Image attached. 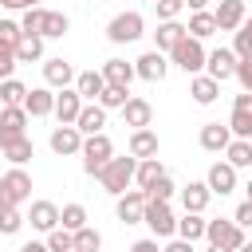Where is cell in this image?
Wrapping results in <instances>:
<instances>
[{"label": "cell", "instance_id": "obj_53", "mask_svg": "<svg viewBox=\"0 0 252 252\" xmlns=\"http://www.w3.org/2000/svg\"><path fill=\"white\" fill-rule=\"evenodd\" d=\"M161 252H193V244H189V240H181V236H173V240H169Z\"/></svg>", "mask_w": 252, "mask_h": 252}, {"label": "cell", "instance_id": "obj_36", "mask_svg": "<svg viewBox=\"0 0 252 252\" xmlns=\"http://www.w3.org/2000/svg\"><path fill=\"white\" fill-rule=\"evenodd\" d=\"M130 102V87H106L102 94H98V106L102 110H122Z\"/></svg>", "mask_w": 252, "mask_h": 252}, {"label": "cell", "instance_id": "obj_44", "mask_svg": "<svg viewBox=\"0 0 252 252\" xmlns=\"http://www.w3.org/2000/svg\"><path fill=\"white\" fill-rule=\"evenodd\" d=\"M146 197H150V201H173V197H177V185H173V181H169V173H165L158 185H150V189H146Z\"/></svg>", "mask_w": 252, "mask_h": 252}, {"label": "cell", "instance_id": "obj_57", "mask_svg": "<svg viewBox=\"0 0 252 252\" xmlns=\"http://www.w3.org/2000/svg\"><path fill=\"white\" fill-rule=\"evenodd\" d=\"M244 201H252V177H248V185H244Z\"/></svg>", "mask_w": 252, "mask_h": 252}, {"label": "cell", "instance_id": "obj_34", "mask_svg": "<svg viewBox=\"0 0 252 252\" xmlns=\"http://www.w3.org/2000/svg\"><path fill=\"white\" fill-rule=\"evenodd\" d=\"M71 32V20L63 16V12H51L47 8V20H43V39H63Z\"/></svg>", "mask_w": 252, "mask_h": 252}, {"label": "cell", "instance_id": "obj_48", "mask_svg": "<svg viewBox=\"0 0 252 252\" xmlns=\"http://www.w3.org/2000/svg\"><path fill=\"white\" fill-rule=\"evenodd\" d=\"M236 83H240V91L252 94V59H240L236 63Z\"/></svg>", "mask_w": 252, "mask_h": 252}, {"label": "cell", "instance_id": "obj_10", "mask_svg": "<svg viewBox=\"0 0 252 252\" xmlns=\"http://www.w3.org/2000/svg\"><path fill=\"white\" fill-rule=\"evenodd\" d=\"M134 71H138V79H146V83H161V79L169 75V55L154 47V51H146V55L134 59Z\"/></svg>", "mask_w": 252, "mask_h": 252}, {"label": "cell", "instance_id": "obj_38", "mask_svg": "<svg viewBox=\"0 0 252 252\" xmlns=\"http://www.w3.org/2000/svg\"><path fill=\"white\" fill-rule=\"evenodd\" d=\"M43 20H47V8H28V12L20 16L24 35H43Z\"/></svg>", "mask_w": 252, "mask_h": 252}, {"label": "cell", "instance_id": "obj_14", "mask_svg": "<svg viewBox=\"0 0 252 252\" xmlns=\"http://www.w3.org/2000/svg\"><path fill=\"white\" fill-rule=\"evenodd\" d=\"M28 224H32L35 232H43V236H47V232H55V228H59V205H55V201H43V197H39V201H32Z\"/></svg>", "mask_w": 252, "mask_h": 252}, {"label": "cell", "instance_id": "obj_55", "mask_svg": "<svg viewBox=\"0 0 252 252\" xmlns=\"http://www.w3.org/2000/svg\"><path fill=\"white\" fill-rule=\"evenodd\" d=\"M20 252H47V244L43 240H28V244H20Z\"/></svg>", "mask_w": 252, "mask_h": 252}, {"label": "cell", "instance_id": "obj_5", "mask_svg": "<svg viewBox=\"0 0 252 252\" xmlns=\"http://www.w3.org/2000/svg\"><path fill=\"white\" fill-rule=\"evenodd\" d=\"M142 224L154 232V240H173V236H177V217H173L169 201H146Z\"/></svg>", "mask_w": 252, "mask_h": 252}, {"label": "cell", "instance_id": "obj_42", "mask_svg": "<svg viewBox=\"0 0 252 252\" xmlns=\"http://www.w3.org/2000/svg\"><path fill=\"white\" fill-rule=\"evenodd\" d=\"M24 220H28V217H24L20 209H4V213H0V236H16V232L24 228Z\"/></svg>", "mask_w": 252, "mask_h": 252}, {"label": "cell", "instance_id": "obj_51", "mask_svg": "<svg viewBox=\"0 0 252 252\" xmlns=\"http://www.w3.org/2000/svg\"><path fill=\"white\" fill-rule=\"evenodd\" d=\"M130 252H161V244H158L154 236H142V240H134V244H130Z\"/></svg>", "mask_w": 252, "mask_h": 252}, {"label": "cell", "instance_id": "obj_3", "mask_svg": "<svg viewBox=\"0 0 252 252\" xmlns=\"http://www.w3.org/2000/svg\"><path fill=\"white\" fill-rule=\"evenodd\" d=\"M205 59H209V51H205V43H201V39H193V35H185V39L169 51V63H173V67H181L189 79L205 71Z\"/></svg>", "mask_w": 252, "mask_h": 252}, {"label": "cell", "instance_id": "obj_4", "mask_svg": "<svg viewBox=\"0 0 252 252\" xmlns=\"http://www.w3.org/2000/svg\"><path fill=\"white\" fill-rule=\"evenodd\" d=\"M83 173L87 177H98L102 169H106V161L114 158V142L106 138V134H94V138H83Z\"/></svg>", "mask_w": 252, "mask_h": 252}, {"label": "cell", "instance_id": "obj_7", "mask_svg": "<svg viewBox=\"0 0 252 252\" xmlns=\"http://www.w3.org/2000/svg\"><path fill=\"white\" fill-rule=\"evenodd\" d=\"M205 240H209L213 248H232V252H236L248 236H244V228H240L232 217H228V220H224V217H217V220H209V224H205Z\"/></svg>", "mask_w": 252, "mask_h": 252}, {"label": "cell", "instance_id": "obj_32", "mask_svg": "<svg viewBox=\"0 0 252 252\" xmlns=\"http://www.w3.org/2000/svg\"><path fill=\"white\" fill-rule=\"evenodd\" d=\"M28 91H32V87H24L20 79H4V83H0V102H4V106H24Z\"/></svg>", "mask_w": 252, "mask_h": 252}, {"label": "cell", "instance_id": "obj_26", "mask_svg": "<svg viewBox=\"0 0 252 252\" xmlns=\"http://www.w3.org/2000/svg\"><path fill=\"white\" fill-rule=\"evenodd\" d=\"M126 154H134L138 161H146V158H158V134H154V130H130Z\"/></svg>", "mask_w": 252, "mask_h": 252}, {"label": "cell", "instance_id": "obj_39", "mask_svg": "<svg viewBox=\"0 0 252 252\" xmlns=\"http://www.w3.org/2000/svg\"><path fill=\"white\" fill-rule=\"evenodd\" d=\"M4 158H8L12 165H28V161L35 158V146H32V138H20L16 146H8V150H4Z\"/></svg>", "mask_w": 252, "mask_h": 252}, {"label": "cell", "instance_id": "obj_24", "mask_svg": "<svg viewBox=\"0 0 252 252\" xmlns=\"http://www.w3.org/2000/svg\"><path fill=\"white\" fill-rule=\"evenodd\" d=\"M75 91L83 94V102H98V94L106 91V79H102V71H79L75 75Z\"/></svg>", "mask_w": 252, "mask_h": 252}, {"label": "cell", "instance_id": "obj_33", "mask_svg": "<svg viewBox=\"0 0 252 252\" xmlns=\"http://www.w3.org/2000/svg\"><path fill=\"white\" fill-rule=\"evenodd\" d=\"M59 228H67V232L87 228V209H83V205H63V209H59Z\"/></svg>", "mask_w": 252, "mask_h": 252}, {"label": "cell", "instance_id": "obj_43", "mask_svg": "<svg viewBox=\"0 0 252 252\" xmlns=\"http://www.w3.org/2000/svg\"><path fill=\"white\" fill-rule=\"evenodd\" d=\"M0 126L28 130V110H24V106H4V110H0Z\"/></svg>", "mask_w": 252, "mask_h": 252}, {"label": "cell", "instance_id": "obj_40", "mask_svg": "<svg viewBox=\"0 0 252 252\" xmlns=\"http://www.w3.org/2000/svg\"><path fill=\"white\" fill-rule=\"evenodd\" d=\"M102 248V236H98V228H79L75 232V252H98Z\"/></svg>", "mask_w": 252, "mask_h": 252}, {"label": "cell", "instance_id": "obj_30", "mask_svg": "<svg viewBox=\"0 0 252 252\" xmlns=\"http://www.w3.org/2000/svg\"><path fill=\"white\" fill-rule=\"evenodd\" d=\"M185 32H189L193 39H201V43H205V39L217 32V20H213V12H193V16H189V24H185Z\"/></svg>", "mask_w": 252, "mask_h": 252}, {"label": "cell", "instance_id": "obj_21", "mask_svg": "<svg viewBox=\"0 0 252 252\" xmlns=\"http://www.w3.org/2000/svg\"><path fill=\"white\" fill-rule=\"evenodd\" d=\"M185 35H189V32H185V24H181V20H161V24H158V32H154V47L169 55Z\"/></svg>", "mask_w": 252, "mask_h": 252}, {"label": "cell", "instance_id": "obj_22", "mask_svg": "<svg viewBox=\"0 0 252 252\" xmlns=\"http://www.w3.org/2000/svg\"><path fill=\"white\" fill-rule=\"evenodd\" d=\"M102 79H106V87H130L134 79H138V71H134V63H126V59H106L102 67Z\"/></svg>", "mask_w": 252, "mask_h": 252}, {"label": "cell", "instance_id": "obj_56", "mask_svg": "<svg viewBox=\"0 0 252 252\" xmlns=\"http://www.w3.org/2000/svg\"><path fill=\"white\" fill-rule=\"evenodd\" d=\"M185 8H189V12H205V8H209V0H185Z\"/></svg>", "mask_w": 252, "mask_h": 252}, {"label": "cell", "instance_id": "obj_60", "mask_svg": "<svg viewBox=\"0 0 252 252\" xmlns=\"http://www.w3.org/2000/svg\"><path fill=\"white\" fill-rule=\"evenodd\" d=\"M0 110H4V102H0Z\"/></svg>", "mask_w": 252, "mask_h": 252}, {"label": "cell", "instance_id": "obj_23", "mask_svg": "<svg viewBox=\"0 0 252 252\" xmlns=\"http://www.w3.org/2000/svg\"><path fill=\"white\" fill-rule=\"evenodd\" d=\"M75 126H79V134H83V138L106 134V130H102V126H106V110H102L98 102H87V106L79 110V122H75Z\"/></svg>", "mask_w": 252, "mask_h": 252}, {"label": "cell", "instance_id": "obj_59", "mask_svg": "<svg viewBox=\"0 0 252 252\" xmlns=\"http://www.w3.org/2000/svg\"><path fill=\"white\" fill-rule=\"evenodd\" d=\"M209 252H232V248H213V244H209Z\"/></svg>", "mask_w": 252, "mask_h": 252}, {"label": "cell", "instance_id": "obj_9", "mask_svg": "<svg viewBox=\"0 0 252 252\" xmlns=\"http://www.w3.org/2000/svg\"><path fill=\"white\" fill-rule=\"evenodd\" d=\"M236 51L232 47H213L209 51V59H205V75L209 79H217V83H224V79H236Z\"/></svg>", "mask_w": 252, "mask_h": 252}, {"label": "cell", "instance_id": "obj_54", "mask_svg": "<svg viewBox=\"0 0 252 252\" xmlns=\"http://www.w3.org/2000/svg\"><path fill=\"white\" fill-rule=\"evenodd\" d=\"M0 8H8V12H28L32 0H0Z\"/></svg>", "mask_w": 252, "mask_h": 252}, {"label": "cell", "instance_id": "obj_58", "mask_svg": "<svg viewBox=\"0 0 252 252\" xmlns=\"http://www.w3.org/2000/svg\"><path fill=\"white\" fill-rule=\"evenodd\" d=\"M236 252H252V240H244V244H240V248H236Z\"/></svg>", "mask_w": 252, "mask_h": 252}, {"label": "cell", "instance_id": "obj_20", "mask_svg": "<svg viewBox=\"0 0 252 252\" xmlns=\"http://www.w3.org/2000/svg\"><path fill=\"white\" fill-rule=\"evenodd\" d=\"M122 122H126L130 130H150V122H154V106H150L146 98L130 94V102L122 106Z\"/></svg>", "mask_w": 252, "mask_h": 252}, {"label": "cell", "instance_id": "obj_11", "mask_svg": "<svg viewBox=\"0 0 252 252\" xmlns=\"http://www.w3.org/2000/svg\"><path fill=\"white\" fill-rule=\"evenodd\" d=\"M213 20H217V32H240V24L248 20V8L244 0H217Z\"/></svg>", "mask_w": 252, "mask_h": 252}, {"label": "cell", "instance_id": "obj_27", "mask_svg": "<svg viewBox=\"0 0 252 252\" xmlns=\"http://www.w3.org/2000/svg\"><path fill=\"white\" fill-rule=\"evenodd\" d=\"M165 177V165H161V158H146V161H138V173H134V185L146 193L150 185H158Z\"/></svg>", "mask_w": 252, "mask_h": 252}, {"label": "cell", "instance_id": "obj_18", "mask_svg": "<svg viewBox=\"0 0 252 252\" xmlns=\"http://www.w3.org/2000/svg\"><path fill=\"white\" fill-rule=\"evenodd\" d=\"M177 197H181V209H185V213H205L209 201H213V189H209L205 181H189V185L177 189Z\"/></svg>", "mask_w": 252, "mask_h": 252}, {"label": "cell", "instance_id": "obj_52", "mask_svg": "<svg viewBox=\"0 0 252 252\" xmlns=\"http://www.w3.org/2000/svg\"><path fill=\"white\" fill-rule=\"evenodd\" d=\"M232 110H240V114H252V94H248V91H240V94L232 98Z\"/></svg>", "mask_w": 252, "mask_h": 252}, {"label": "cell", "instance_id": "obj_37", "mask_svg": "<svg viewBox=\"0 0 252 252\" xmlns=\"http://www.w3.org/2000/svg\"><path fill=\"white\" fill-rule=\"evenodd\" d=\"M24 39L20 20H0V51H16V43Z\"/></svg>", "mask_w": 252, "mask_h": 252}, {"label": "cell", "instance_id": "obj_2", "mask_svg": "<svg viewBox=\"0 0 252 252\" xmlns=\"http://www.w3.org/2000/svg\"><path fill=\"white\" fill-rule=\"evenodd\" d=\"M24 201H32V173L24 165H12L0 177V213L4 209H20Z\"/></svg>", "mask_w": 252, "mask_h": 252}, {"label": "cell", "instance_id": "obj_29", "mask_svg": "<svg viewBox=\"0 0 252 252\" xmlns=\"http://www.w3.org/2000/svg\"><path fill=\"white\" fill-rule=\"evenodd\" d=\"M205 224H209V220H205L201 213H185V217L177 220V236L189 240V244H197V240H205Z\"/></svg>", "mask_w": 252, "mask_h": 252}, {"label": "cell", "instance_id": "obj_17", "mask_svg": "<svg viewBox=\"0 0 252 252\" xmlns=\"http://www.w3.org/2000/svg\"><path fill=\"white\" fill-rule=\"evenodd\" d=\"M197 142H201V150H209V154H224L228 142H232V130H228V122H205Z\"/></svg>", "mask_w": 252, "mask_h": 252}, {"label": "cell", "instance_id": "obj_28", "mask_svg": "<svg viewBox=\"0 0 252 252\" xmlns=\"http://www.w3.org/2000/svg\"><path fill=\"white\" fill-rule=\"evenodd\" d=\"M224 161L232 169H248L252 165V138H232L228 150H224Z\"/></svg>", "mask_w": 252, "mask_h": 252}, {"label": "cell", "instance_id": "obj_41", "mask_svg": "<svg viewBox=\"0 0 252 252\" xmlns=\"http://www.w3.org/2000/svg\"><path fill=\"white\" fill-rule=\"evenodd\" d=\"M47 252H75V232H67V228H55V232H47Z\"/></svg>", "mask_w": 252, "mask_h": 252}, {"label": "cell", "instance_id": "obj_31", "mask_svg": "<svg viewBox=\"0 0 252 252\" xmlns=\"http://www.w3.org/2000/svg\"><path fill=\"white\" fill-rule=\"evenodd\" d=\"M43 59V35H24L16 43V63H39Z\"/></svg>", "mask_w": 252, "mask_h": 252}, {"label": "cell", "instance_id": "obj_16", "mask_svg": "<svg viewBox=\"0 0 252 252\" xmlns=\"http://www.w3.org/2000/svg\"><path fill=\"white\" fill-rule=\"evenodd\" d=\"M75 83V67L67 59H43V87L51 91H67Z\"/></svg>", "mask_w": 252, "mask_h": 252}, {"label": "cell", "instance_id": "obj_8", "mask_svg": "<svg viewBox=\"0 0 252 252\" xmlns=\"http://www.w3.org/2000/svg\"><path fill=\"white\" fill-rule=\"evenodd\" d=\"M146 193L142 189H126L122 197H114V217L122 220V224H142V217H146Z\"/></svg>", "mask_w": 252, "mask_h": 252}, {"label": "cell", "instance_id": "obj_47", "mask_svg": "<svg viewBox=\"0 0 252 252\" xmlns=\"http://www.w3.org/2000/svg\"><path fill=\"white\" fill-rule=\"evenodd\" d=\"M20 138H28V130H16V126H0V154H4L8 146H16Z\"/></svg>", "mask_w": 252, "mask_h": 252}, {"label": "cell", "instance_id": "obj_50", "mask_svg": "<svg viewBox=\"0 0 252 252\" xmlns=\"http://www.w3.org/2000/svg\"><path fill=\"white\" fill-rule=\"evenodd\" d=\"M12 71H16V51H0V83L12 79Z\"/></svg>", "mask_w": 252, "mask_h": 252}, {"label": "cell", "instance_id": "obj_13", "mask_svg": "<svg viewBox=\"0 0 252 252\" xmlns=\"http://www.w3.org/2000/svg\"><path fill=\"white\" fill-rule=\"evenodd\" d=\"M83 106H87V102H83V94H79L75 87H67V91H55V118H59V126H75Z\"/></svg>", "mask_w": 252, "mask_h": 252}, {"label": "cell", "instance_id": "obj_25", "mask_svg": "<svg viewBox=\"0 0 252 252\" xmlns=\"http://www.w3.org/2000/svg\"><path fill=\"white\" fill-rule=\"evenodd\" d=\"M189 94H193L197 106H213V102L220 98V83L209 79V75H193V79H189Z\"/></svg>", "mask_w": 252, "mask_h": 252}, {"label": "cell", "instance_id": "obj_1", "mask_svg": "<svg viewBox=\"0 0 252 252\" xmlns=\"http://www.w3.org/2000/svg\"><path fill=\"white\" fill-rule=\"evenodd\" d=\"M134 173H138V158L134 154H114L106 161V169L98 173V185L110 193V197H122L130 185H134Z\"/></svg>", "mask_w": 252, "mask_h": 252}, {"label": "cell", "instance_id": "obj_35", "mask_svg": "<svg viewBox=\"0 0 252 252\" xmlns=\"http://www.w3.org/2000/svg\"><path fill=\"white\" fill-rule=\"evenodd\" d=\"M232 51L236 59H252V16L240 24V32H232Z\"/></svg>", "mask_w": 252, "mask_h": 252}, {"label": "cell", "instance_id": "obj_61", "mask_svg": "<svg viewBox=\"0 0 252 252\" xmlns=\"http://www.w3.org/2000/svg\"><path fill=\"white\" fill-rule=\"evenodd\" d=\"M106 4H110V0H106Z\"/></svg>", "mask_w": 252, "mask_h": 252}, {"label": "cell", "instance_id": "obj_46", "mask_svg": "<svg viewBox=\"0 0 252 252\" xmlns=\"http://www.w3.org/2000/svg\"><path fill=\"white\" fill-rule=\"evenodd\" d=\"M154 8H158V24H161V20H177L185 12V0H154Z\"/></svg>", "mask_w": 252, "mask_h": 252}, {"label": "cell", "instance_id": "obj_19", "mask_svg": "<svg viewBox=\"0 0 252 252\" xmlns=\"http://www.w3.org/2000/svg\"><path fill=\"white\" fill-rule=\"evenodd\" d=\"M24 110H28V118H47V114H55V91H51V87H32L28 98H24Z\"/></svg>", "mask_w": 252, "mask_h": 252}, {"label": "cell", "instance_id": "obj_6", "mask_svg": "<svg viewBox=\"0 0 252 252\" xmlns=\"http://www.w3.org/2000/svg\"><path fill=\"white\" fill-rule=\"evenodd\" d=\"M142 35H146L142 12H118V16L106 24V39H110V43H134V39H142Z\"/></svg>", "mask_w": 252, "mask_h": 252}, {"label": "cell", "instance_id": "obj_49", "mask_svg": "<svg viewBox=\"0 0 252 252\" xmlns=\"http://www.w3.org/2000/svg\"><path fill=\"white\" fill-rule=\"evenodd\" d=\"M232 220L248 232V228H252V201H240V205H236V213H232Z\"/></svg>", "mask_w": 252, "mask_h": 252}, {"label": "cell", "instance_id": "obj_15", "mask_svg": "<svg viewBox=\"0 0 252 252\" xmlns=\"http://www.w3.org/2000/svg\"><path fill=\"white\" fill-rule=\"evenodd\" d=\"M205 185L213 189V197H228V193L236 189V169H232L228 161H213L209 173H205Z\"/></svg>", "mask_w": 252, "mask_h": 252}, {"label": "cell", "instance_id": "obj_45", "mask_svg": "<svg viewBox=\"0 0 252 252\" xmlns=\"http://www.w3.org/2000/svg\"><path fill=\"white\" fill-rule=\"evenodd\" d=\"M228 130H232V138H252V114L232 110L228 114Z\"/></svg>", "mask_w": 252, "mask_h": 252}, {"label": "cell", "instance_id": "obj_12", "mask_svg": "<svg viewBox=\"0 0 252 252\" xmlns=\"http://www.w3.org/2000/svg\"><path fill=\"white\" fill-rule=\"evenodd\" d=\"M47 146L59 158H75V154H83V134H79V126H55L51 138H47Z\"/></svg>", "mask_w": 252, "mask_h": 252}]
</instances>
